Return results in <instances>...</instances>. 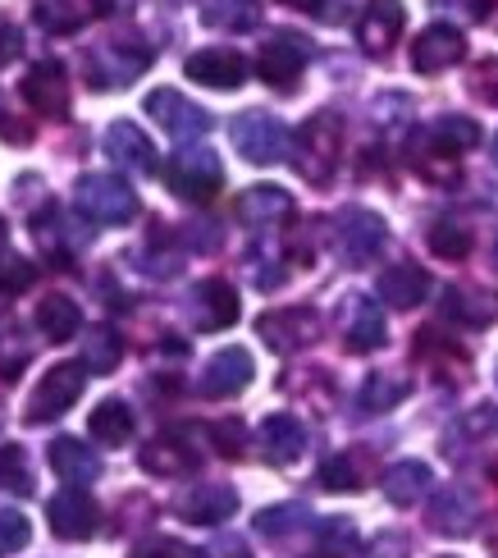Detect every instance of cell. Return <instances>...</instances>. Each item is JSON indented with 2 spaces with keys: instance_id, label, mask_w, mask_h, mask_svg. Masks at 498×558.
<instances>
[{
  "instance_id": "31",
  "label": "cell",
  "mask_w": 498,
  "mask_h": 558,
  "mask_svg": "<svg viewBox=\"0 0 498 558\" xmlns=\"http://www.w3.org/2000/svg\"><path fill=\"white\" fill-rule=\"evenodd\" d=\"M87 430H92V439L97 445H129L133 439V408L124 403V399H106V403H97V412L87 416Z\"/></svg>"
},
{
  "instance_id": "11",
  "label": "cell",
  "mask_w": 498,
  "mask_h": 558,
  "mask_svg": "<svg viewBox=\"0 0 498 558\" xmlns=\"http://www.w3.org/2000/svg\"><path fill=\"white\" fill-rule=\"evenodd\" d=\"M19 92H23V101L41 114V120H64L69 114V74H64V64H56V60L33 64L28 74H23Z\"/></svg>"
},
{
  "instance_id": "8",
  "label": "cell",
  "mask_w": 498,
  "mask_h": 558,
  "mask_svg": "<svg viewBox=\"0 0 498 558\" xmlns=\"http://www.w3.org/2000/svg\"><path fill=\"white\" fill-rule=\"evenodd\" d=\"M147 114L170 137H179V143H193V137L210 133V114L197 101H187L183 92H174V87H156L147 97Z\"/></svg>"
},
{
  "instance_id": "9",
  "label": "cell",
  "mask_w": 498,
  "mask_h": 558,
  "mask_svg": "<svg viewBox=\"0 0 498 558\" xmlns=\"http://www.w3.org/2000/svg\"><path fill=\"white\" fill-rule=\"evenodd\" d=\"M306 56H312V41L297 33H270L266 46L256 56V74L266 78L270 87H293L297 74L306 69Z\"/></svg>"
},
{
  "instance_id": "6",
  "label": "cell",
  "mask_w": 498,
  "mask_h": 558,
  "mask_svg": "<svg viewBox=\"0 0 498 558\" xmlns=\"http://www.w3.org/2000/svg\"><path fill=\"white\" fill-rule=\"evenodd\" d=\"M229 137H233V147H239V156L252 160V166H275V160L283 156V147H289V129H283L266 110L239 114L233 129H229Z\"/></svg>"
},
{
  "instance_id": "15",
  "label": "cell",
  "mask_w": 498,
  "mask_h": 558,
  "mask_svg": "<svg viewBox=\"0 0 498 558\" xmlns=\"http://www.w3.org/2000/svg\"><path fill=\"white\" fill-rule=\"evenodd\" d=\"M137 462H142V472H151V476H187L202 468V453L183 430H165L142 449Z\"/></svg>"
},
{
  "instance_id": "2",
  "label": "cell",
  "mask_w": 498,
  "mask_h": 558,
  "mask_svg": "<svg viewBox=\"0 0 498 558\" xmlns=\"http://www.w3.org/2000/svg\"><path fill=\"white\" fill-rule=\"evenodd\" d=\"M339 156H343V120L329 110L312 114V120L297 129V151H293L297 174L306 183H316V189H325L339 170Z\"/></svg>"
},
{
  "instance_id": "28",
  "label": "cell",
  "mask_w": 498,
  "mask_h": 558,
  "mask_svg": "<svg viewBox=\"0 0 498 558\" xmlns=\"http://www.w3.org/2000/svg\"><path fill=\"white\" fill-rule=\"evenodd\" d=\"M444 316L471 325V330L494 325L498 320V293H485V289H444Z\"/></svg>"
},
{
  "instance_id": "1",
  "label": "cell",
  "mask_w": 498,
  "mask_h": 558,
  "mask_svg": "<svg viewBox=\"0 0 498 558\" xmlns=\"http://www.w3.org/2000/svg\"><path fill=\"white\" fill-rule=\"evenodd\" d=\"M151 60H156V51L142 37H106V41H97L87 51V60H83V74H87V83L97 87V92H106V87H129L133 78H142L151 69Z\"/></svg>"
},
{
  "instance_id": "32",
  "label": "cell",
  "mask_w": 498,
  "mask_h": 558,
  "mask_svg": "<svg viewBox=\"0 0 498 558\" xmlns=\"http://www.w3.org/2000/svg\"><path fill=\"white\" fill-rule=\"evenodd\" d=\"M33 19H37V28H41V33L69 37V33H78V28H83L87 5H83V0H33Z\"/></svg>"
},
{
  "instance_id": "10",
  "label": "cell",
  "mask_w": 498,
  "mask_h": 558,
  "mask_svg": "<svg viewBox=\"0 0 498 558\" xmlns=\"http://www.w3.org/2000/svg\"><path fill=\"white\" fill-rule=\"evenodd\" d=\"M187 320H193V330L202 335H216V330H229L233 320H239V293L224 279H202V284L187 293Z\"/></svg>"
},
{
  "instance_id": "53",
  "label": "cell",
  "mask_w": 498,
  "mask_h": 558,
  "mask_svg": "<svg viewBox=\"0 0 498 558\" xmlns=\"http://www.w3.org/2000/svg\"><path fill=\"white\" fill-rule=\"evenodd\" d=\"M0 120H5V101H0Z\"/></svg>"
},
{
  "instance_id": "7",
  "label": "cell",
  "mask_w": 498,
  "mask_h": 558,
  "mask_svg": "<svg viewBox=\"0 0 498 558\" xmlns=\"http://www.w3.org/2000/svg\"><path fill=\"white\" fill-rule=\"evenodd\" d=\"M385 220L375 211H362V206H348L335 225V243H339V257L348 266H371L379 257V247H385Z\"/></svg>"
},
{
  "instance_id": "14",
  "label": "cell",
  "mask_w": 498,
  "mask_h": 558,
  "mask_svg": "<svg viewBox=\"0 0 498 558\" xmlns=\"http://www.w3.org/2000/svg\"><path fill=\"white\" fill-rule=\"evenodd\" d=\"M256 335L266 339L275 353H297L320 335V316L312 307H279L256 320Z\"/></svg>"
},
{
  "instance_id": "20",
  "label": "cell",
  "mask_w": 498,
  "mask_h": 558,
  "mask_svg": "<svg viewBox=\"0 0 498 558\" xmlns=\"http://www.w3.org/2000/svg\"><path fill=\"white\" fill-rule=\"evenodd\" d=\"M343 339L352 353H375V348H385V312H379V302H371L366 293H352L343 302Z\"/></svg>"
},
{
  "instance_id": "30",
  "label": "cell",
  "mask_w": 498,
  "mask_h": 558,
  "mask_svg": "<svg viewBox=\"0 0 498 558\" xmlns=\"http://www.w3.org/2000/svg\"><path fill=\"white\" fill-rule=\"evenodd\" d=\"M202 23L220 33H252L260 23V0H202Z\"/></svg>"
},
{
  "instance_id": "38",
  "label": "cell",
  "mask_w": 498,
  "mask_h": 558,
  "mask_svg": "<svg viewBox=\"0 0 498 558\" xmlns=\"http://www.w3.org/2000/svg\"><path fill=\"white\" fill-rule=\"evenodd\" d=\"M0 490L33 495V476H28V462H23V449H19V445L0 449Z\"/></svg>"
},
{
  "instance_id": "33",
  "label": "cell",
  "mask_w": 498,
  "mask_h": 558,
  "mask_svg": "<svg viewBox=\"0 0 498 558\" xmlns=\"http://www.w3.org/2000/svg\"><path fill=\"white\" fill-rule=\"evenodd\" d=\"M366 472H371V458L362 449H343L320 468V485L325 490H362Z\"/></svg>"
},
{
  "instance_id": "49",
  "label": "cell",
  "mask_w": 498,
  "mask_h": 558,
  "mask_svg": "<svg viewBox=\"0 0 498 558\" xmlns=\"http://www.w3.org/2000/svg\"><path fill=\"white\" fill-rule=\"evenodd\" d=\"M216 554H220V558H252L243 541H224V545H216Z\"/></svg>"
},
{
  "instance_id": "22",
  "label": "cell",
  "mask_w": 498,
  "mask_h": 558,
  "mask_svg": "<svg viewBox=\"0 0 498 558\" xmlns=\"http://www.w3.org/2000/svg\"><path fill=\"white\" fill-rule=\"evenodd\" d=\"M233 216H239L247 229H270V225L293 216V197L283 189H275V183H256V189L239 193V202H233Z\"/></svg>"
},
{
  "instance_id": "27",
  "label": "cell",
  "mask_w": 498,
  "mask_h": 558,
  "mask_svg": "<svg viewBox=\"0 0 498 558\" xmlns=\"http://www.w3.org/2000/svg\"><path fill=\"white\" fill-rule=\"evenodd\" d=\"M425 293H430V275H425L421 266H412V262H398V266H389L385 275H379V298L398 312L425 302Z\"/></svg>"
},
{
  "instance_id": "39",
  "label": "cell",
  "mask_w": 498,
  "mask_h": 558,
  "mask_svg": "<svg viewBox=\"0 0 498 558\" xmlns=\"http://www.w3.org/2000/svg\"><path fill=\"white\" fill-rule=\"evenodd\" d=\"M33 279H37V266L33 262H23V257H5L0 262V302L23 293V289H33Z\"/></svg>"
},
{
  "instance_id": "47",
  "label": "cell",
  "mask_w": 498,
  "mask_h": 558,
  "mask_svg": "<svg viewBox=\"0 0 498 558\" xmlns=\"http://www.w3.org/2000/svg\"><path fill=\"white\" fill-rule=\"evenodd\" d=\"M283 5H297V10H312V14H320V19H329V23H335L339 19V0H283Z\"/></svg>"
},
{
  "instance_id": "23",
  "label": "cell",
  "mask_w": 498,
  "mask_h": 558,
  "mask_svg": "<svg viewBox=\"0 0 498 558\" xmlns=\"http://www.w3.org/2000/svg\"><path fill=\"white\" fill-rule=\"evenodd\" d=\"M179 513L187 522H202V526H220L239 513V495H233V485H193L183 499H179Z\"/></svg>"
},
{
  "instance_id": "37",
  "label": "cell",
  "mask_w": 498,
  "mask_h": 558,
  "mask_svg": "<svg viewBox=\"0 0 498 558\" xmlns=\"http://www.w3.org/2000/svg\"><path fill=\"white\" fill-rule=\"evenodd\" d=\"M430 252H435V257H444V262H462L471 252V229H462L453 220H439L430 229Z\"/></svg>"
},
{
  "instance_id": "34",
  "label": "cell",
  "mask_w": 498,
  "mask_h": 558,
  "mask_svg": "<svg viewBox=\"0 0 498 558\" xmlns=\"http://www.w3.org/2000/svg\"><path fill=\"white\" fill-rule=\"evenodd\" d=\"M120 357H124V343H120V335L110 330V325H97V330H87V339H83V366H87V376H106V371H114L120 366Z\"/></svg>"
},
{
  "instance_id": "50",
  "label": "cell",
  "mask_w": 498,
  "mask_h": 558,
  "mask_svg": "<svg viewBox=\"0 0 498 558\" xmlns=\"http://www.w3.org/2000/svg\"><path fill=\"white\" fill-rule=\"evenodd\" d=\"M129 5V0H92V10H97V14H120Z\"/></svg>"
},
{
  "instance_id": "17",
  "label": "cell",
  "mask_w": 498,
  "mask_h": 558,
  "mask_svg": "<svg viewBox=\"0 0 498 558\" xmlns=\"http://www.w3.org/2000/svg\"><path fill=\"white\" fill-rule=\"evenodd\" d=\"M462 56H466V41H462L458 28H448V23H430V28L412 41V69L416 74H444V69H453Z\"/></svg>"
},
{
  "instance_id": "16",
  "label": "cell",
  "mask_w": 498,
  "mask_h": 558,
  "mask_svg": "<svg viewBox=\"0 0 498 558\" xmlns=\"http://www.w3.org/2000/svg\"><path fill=\"white\" fill-rule=\"evenodd\" d=\"M183 74L193 78V83L233 92V87H243V78H247V60H243L239 51H229V46H206V51L187 56Z\"/></svg>"
},
{
  "instance_id": "46",
  "label": "cell",
  "mask_w": 498,
  "mask_h": 558,
  "mask_svg": "<svg viewBox=\"0 0 498 558\" xmlns=\"http://www.w3.org/2000/svg\"><path fill=\"white\" fill-rule=\"evenodd\" d=\"M19 51H23V37H19V28L14 23L0 14V64H10V60H19Z\"/></svg>"
},
{
  "instance_id": "21",
  "label": "cell",
  "mask_w": 498,
  "mask_h": 558,
  "mask_svg": "<svg viewBox=\"0 0 498 558\" xmlns=\"http://www.w3.org/2000/svg\"><path fill=\"white\" fill-rule=\"evenodd\" d=\"M260 453L275 468H289L306 453V426L297 422L293 412H270L266 422H260Z\"/></svg>"
},
{
  "instance_id": "44",
  "label": "cell",
  "mask_w": 498,
  "mask_h": 558,
  "mask_svg": "<svg viewBox=\"0 0 498 558\" xmlns=\"http://www.w3.org/2000/svg\"><path fill=\"white\" fill-rule=\"evenodd\" d=\"M471 92H476L481 101H489V106H498V60H485L476 74H471Z\"/></svg>"
},
{
  "instance_id": "13",
  "label": "cell",
  "mask_w": 498,
  "mask_h": 558,
  "mask_svg": "<svg viewBox=\"0 0 498 558\" xmlns=\"http://www.w3.org/2000/svg\"><path fill=\"white\" fill-rule=\"evenodd\" d=\"M97 499H92L87 490H78V485H69V490H60L51 504H46V522H51V531L60 541H92L97 536Z\"/></svg>"
},
{
  "instance_id": "36",
  "label": "cell",
  "mask_w": 498,
  "mask_h": 558,
  "mask_svg": "<svg viewBox=\"0 0 498 558\" xmlns=\"http://www.w3.org/2000/svg\"><path fill=\"white\" fill-rule=\"evenodd\" d=\"M302 522H306V508H302V504H279V508H266V513H256V531H260L266 541L293 536Z\"/></svg>"
},
{
  "instance_id": "5",
  "label": "cell",
  "mask_w": 498,
  "mask_h": 558,
  "mask_svg": "<svg viewBox=\"0 0 498 558\" xmlns=\"http://www.w3.org/2000/svg\"><path fill=\"white\" fill-rule=\"evenodd\" d=\"M74 202L97 225H129L137 216V193L114 174H83L74 189Z\"/></svg>"
},
{
  "instance_id": "12",
  "label": "cell",
  "mask_w": 498,
  "mask_h": 558,
  "mask_svg": "<svg viewBox=\"0 0 498 558\" xmlns=\"http://www.w3.org/2000/svg\"><path fill=\"white\" fill-rule=\"evenodd\" d=\"M252 376H256L252 353L233 343V348H220V353L202 366L197 389H202V399H233V393H243L252 385Z\"/></svg>"
},
{
  "instance_id": "26",
  "label": "cell",
  "mask_w": 498,
  "mask_h": 558,
  "mask_svg": "<svg viewBox=\"0 0 498 558\" xmlns=\"http://www.w3.org/2000/svg\"><path fill=\"white\" fill-rule=\"evenodd\" d=\"M46 458H51V472H56L60 481H69V485H87V481L101 476V458L92 453L87 445H78L74 435H60Z\"/></svg>"
},
{
  "instance_id": "51",
  "label": "cell",
  "mask_w": 498,
  "mask_h": 558,
  "mask_svg": "<svg viewBox=\"0 0 498 558\" xmlns=\"http://www.w3.org/2000/svg\"><path fill=\"white\" fill-rule=\"evenodd\" d=\"M5 239H10V225H5V216H0V247H5Z\"/></svg>"
},
{
  "instance_id": "42",
  "label": "cell",
  "mask_w": 498,
  "mask_h": 558,
  "mask_svg": "<svg viewBox=\"0 0 498 558\" xmlns=\"http://www.w3.org/2000/svg\"><path fill=\"white\" fill-rule=\"evenodd\" d=\"M133 558H202V554L187 549V545L174 541V536H151V541H142V545L133 549Z\"/></svg>"
},
{
  "instance_id": "48",
  "label": "cell",
  "mask_w": 498,
  "mask_h": 558,
  "mask_svg": "<svg viewBox=\"0 0 498 558\" xmlns=\"http://www.w3.org/2000/svg\"><path fill=\"white\" fill-rule=\"evenodd\" d=\"M435 5H462L466 19H485L489 14V0H435Z\"/></svg>"
},
{
  "instance_id": "29",
  "label": "cell",
  "mask_w": 498,
  "mask_h": 558,
  "mask_svg": "<svg viewBox=\"0 0 498 558\" xmlns=\"http://www.w3.org/2000/svg\"><path fill=\"white\" fill-rule=\"evenodd\" d=\"M430 468L425 462H416V458H402V462H393V468L385 472V495H389V504H398V508H412L425 490H430Z\"/></svg>"
},
{
  "instance_id": "40",
  "label": "cell",
  "mask_w": 498,
  "mask_h": 558,
  "mask_svg": "<svg viewBox=\"0 0 498 558\" xmlns=\"http://www.w3.org/2000/svg\"><path fill=\"white\" fill-rule=\"evenodd\" d=\"M28 536H33L28 518H23L19 508H0V554L23 549V545H28Z\"/></svg>"
},
{
  "instance_id": "24",
  "label": "cell",
  "mask_w": 498,
  "mask_h": 558,
  "mask_svg": "<svg viewBox=\"0 0 498 558\" xmlns=\"http://www.w3.org/2000/svg\"><path fill=\"white\" fill-rule=\"evenodd\" d=\"M430 526L444 536H466L476 526V495L462 490V485H444L430 504Z\"/></svg>"
},
{
  "instance_id": "19",
  "label": "cell",
  "mask_w": 498,
  "mask_h": 558,
  "mask_svg": "<svg viewBox=\"0 0 498 558\" xmlns=\"http://www.w3.org/2000/svg\"><path fill=\"white\" fill-rule=\"evenodd\" d=\"M106 156L129 174H156V147L133 120H114L106 129Z\"/></svg>"
},
{
  "instance_id": "43",
  "label": "cell",
  "mask_w": 498,
  "mask_h": 558,
  "mask_svg": "<svg viewBox=\"0 0 498 558\" xmlns=\"http://www.w3.org/2000/svg\"><path fill=\"white\" fill-rule=\"evenodd\" d=\"M320 541H325L329 549H352V545H357V526H352L348 518H325Z\"/></svg>"
},
{
  "instance_id": "45",
  "label": "cell",
  "mask_w": 498,
  "mask_h": 558,
  "mask_svg": "<svg viewBox=\"0 0 498 558\" xmlns=\"http://www.w3.org/2000/svg\"><path fill=\"white\" fill-rule=\"evenodd\" d=\"M243 439H247L243 435V422H220L216 426V445H220L224 458H239L243 453Z\"/></svg>"
},
{
  "instance_id": "41",
  "label": "cell",
  "mask_w": 498,
  "mask_h": 558,
  "mask_svg": "<svg viewBox=\"0 0 498 558\" xmlns=\"http://www.w3.org/2000/svg\"><path fill=\"white\" fill-rule=\"evenodd\" d=\"M458 435H471V439H498V408H489V403H481V408H471L466 416H462V426H458Z\"/></svg>"
},
{
  "instance_id": "3",
  "label": "cell",
  "mask_w": 498,
  "mask_h": 558,
  "mask_svg": "<svg viewBox=\"0 0 498 558\" xmlns=\"http://www.w3.org/2000/svg\"><path fill=\"white\" fill-rule=\"evenodd\" d=\"M165 183H170V193L183 197V202H210L224 189V166H220V156L210 147H193V151L170 156V166H165Z\"/></svg>"
},
{
  "instance_id": "54",
  "label": "cell",
  "mask_w": 498,
  "mask_h": 558,
  "mask_svg": "<svg viewBox=\"0 0 498 558\" xmlns=\"http://www.w3.org/2000/svg\"><path fill=\"white\" fill-rule=\"evenodd\" d=\"M494 376H498V366H494Z\"/></svg>"
},
{
  "instance_id": "4",
  "label": "cell",
  "mask_w": 498,
  "mask_h": 558,
  "mask_svg": "<svg viewBox=\"0 0 498 558\" xmlns=\"http://www.w3.org/2000/svg\"><path fill=\"white\" fill-rule=\"evenodd\" d=\"M83 385H87V366H83V362H60V366H51V371L41 376V385L33 389L23 422H28V426L56 422V416H64L69 408L83 399Z\"/></svg>"
},
{
  "instance_id": "18",
  "label": "cell",
  "mask_w": 498,
  "mask_h": 558,
  "mask_svg": "<svg viewBox=\"0 0 498 558\" xmlns=\"http://www.w3.org/2000/svg\"><path fill=\"white\" fill-rule=\"evenodd\" d=\"M402 23H408V10H402V0H366V10H362V19H357V41H362V51L385 56L389 46L402 37Z\"/></svg>"
},
{
  "instance_id": "25",
  "label": "cell",
  "mask_w": 498,
  "mask_h": 558,
  "mask_svg": "<svg viewBox=\"0 0 498 558\" xmlns=\"http://www.w3.org/2000/svg\"><path fill=\"white\" fill-rule=\"evenodd\" d=\"M33 320H37V330H41V339H46V343H69V339L78 335L83 312H78V302H74V298H64V293H46V298L37 302Z\"/></svg>"
},
{
  "instance_id": "35",
  "label": "cell",
  "mask_w": 498,
  "mask_h": 558,
  "mask_svg": "<svg viewBox=\"0 0 498 558\" xmlns=\"http://www.w3.org/2000/svg\"><path fill=\"white\" fill-rule=\"evenodd\" d=\"M408 393H412L408 380L393 376V371H379V376H371L362 385V408L366 412H389V408H398L402 399H408Z\"/></svg>"
},
{
  "instance_id": "52",
  "label": "cell",
  "mask_w": 498,
  "mask_h": 558,
  "mask_svg": "<svg viewBox=\"0 0 498 558\" xmlns=\"http://www.w3.org/2000/svg\"><path fill=\"white\" fill-rule=\"evenodd\" d=\"M489 156H494V166H498V137H494V143H489Z\"/></svg>"
}]
</instances>
